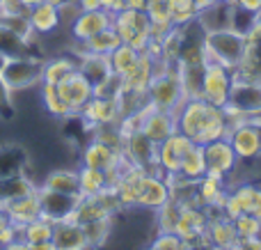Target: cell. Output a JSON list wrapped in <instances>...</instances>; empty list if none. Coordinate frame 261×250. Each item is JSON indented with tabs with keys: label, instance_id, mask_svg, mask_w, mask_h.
Segmentation results:
<instances>
[{
	"label": "cell",
	"instance_id": "obj_48",
	"mask_svg": "<svg viewBox=\"0 0 261 250\" xmlns=\"http://www.w3.org/2000/svg\"><path fill=\"white\" fill-rule=\"evenodd\" d=\"M12 223L9 220V216H7V211H5V207H0V237H3V232H5V228Z\"/></svg>",
	"mask_w": 261,
	"mask_h": 250
},
{
	"label": "cell",
	"instance_id": "obj_38",
	"mask_svg": "<svg viewBox=\"0 0 261 250\" xmlns=\"http://www.w3.org/2000/svg\"><path fill=\"white\" fill-rule=\"evenodd\" d=\"M41 101H44L46 110H48L53 117H60V119H67V117H76L71 113L64 99L60 96L58 92V85H50V83H41Z\"/></svg>",
	"mask_w": 261,
	"mask_h": 250
},
{
	"label": "cell",
	"instance_id": "obj_16",
	"mask_svg": "<svg viewBox=\"0 0 261 250\" xmlns=\"http://www.w3.org/2000/svg\"><path fill=\"white\" fill-rule=\"evenodd\" d=\"M236 110L250 115H261V83L248 78H234V87L229 94V104Z\"/></svg>",
	"mask_w": 261,
	"mask_h": 250
},
{
	"label": "cell",
	"instance_id": "obj_24",
	"mask_svg": "<svg viewBox=\"0 0 261 250\" xmlns=\"http://www.w3.org/2000/svg\"><path fill=\"white\" fill-rule=\"evenodd\" d=\"M53 248L55 250H81V248H87L83 225L76 223V220H71V218L60 220V223H53Z\"/></svg>",
	"mask_w": 261,
	"mask_h": 250
},
{
	"label": "cell",
	"instance_id": "obj_29",
	"mask_svg": "<svg viewBox=\"0 0 261 250\" xmlns=\"http://www.w3.org/2000/svg\"><path fill=\"white\" fill-rule=\"evenodd\" d=\"M32 48H35V41L23 39V37H18L14 30H9L5 23H0V58L3 60L21 58V55H39Z\"/></svg>",
	"mask_w": 261,
	"mask_h": 250
},
{
	"label": "cell",
	"instance_id": "obj_26",
	"mask_svg": "<svg viewBox=\"0 0 261 250\" xmlns=\"http://www.w3.org/2000/svg\"><path fill=\"white\" fill-rule=\"evenodd\" d=\"M21 237L25 248H35V250H55L53 248V223L46 220L44 216L32 223L23 225L21 228Z\"/></svg>",
	"mask_w": 261,
	"mask_h": 250
},
{
	"label": "cell",
	"instance_id": "obj_31",
	"mask_svg": "<svg viewBox=\"0 0 261 250\" xmlns=\"http://www.w3.org/2000/svg\"><path fill=\"white\" fill-rule=\"evenodd\" d=\"M179 174L184 182H199V179L206 174V159H204V147L202 145H193V149L184 156L181 161V168Z\"/></svg>",
	"mask_w": 261,
	"mask_h": 250
},
{
	"label": "cell",
	"instance_id": "obj_13",
	"mask_svg": "<svg viewBox=\"0 0 261 250\" xmlns=\"http://www.w3.org/2000/svg\"><path fill=\"white\" fill-rule=\"evenodd\" d=\"M37 195L41 202V216L50 223H60V220H67L73 214L81 195H67V193H58V191H48V188L39 186L37 188Z\"/></svg>",
	"mask_w": 261,
	"mask_h": 250
},
{
	"label": "cell",
	"instance_id": "obj_19",
	"mask_svg": "<svg viewBox=\"0 0 261 250\" xmlns=\"http://www.w3.org/2000/svg\"><path fill=\"white\" fill-rule=\"evenodd\" d=\"M124 161V154L113 147H108L106 142L94 140L92 138L85 147H83V154H81V165H87V168H96V170H110L115 165H119Z\"/></svg>",
	"mask_w": 261,
	"mask_h": 250
},
{
	"label": "cell",
	"instance_id": "obj_17",
	"mask_svg": "<svg viewBox=\"0 0 261 250\" xmlns=\"http://www.w3.org/2000/svg\"><path fill=\"white\" fill-rule=\"evenodd\" d=\"M113 26V14L106 9H94V12H78V16L71 21L69 32L73 41H85L94 37L96 32Z\"/></svg>",
	"mask_w": 261,
	"mask_h": 250
},
{
	"label": "cell",
	"instance_id": "obj_27",
	"mask_svg": "<svg viewBox=\"0 0 261 250\" xmlns=\"http://www.w3.org/2000/svg\"><path fill=\"white\" fill-rule=\"evenodd\" d=\"M73 44H76V53H78V55H81V53L110 55L119 44H122V37H119L117 30L110 26V28H106V30L96 32V35L90 37V39H85V41H73Z\"/></svg>",
	"mask_w": 261,
	"mask_h": 250
},
{
	"label": "cell",
	"instance_id": "obj_3",
	"mask_svg": "<svg viewBox=\"0 0 261 250\" xmlns=\"http://www.w3.org/2000/svg\"><path fill=\"white\" fill-rule=\"evenodd\" d=\"M245 32L236 28H220V30L204 32V51L206 62H218L234 71L245 53Z\"/></svg>",
	"mask_w": 261,
	"mask_h": 250
},
{
	"label": "cell",
	"instance_id": "obj_7",
	"mask_svg": "<svg viewBox=\"0 0 261 250\" xmlns=\"http://www.w3.org/2000/svg\"><path fill=\"white\" fill-rule=\"evenodd\" d=\"M195 142L190 140L186 133H181L176 129L172 136H167L163 142H158V152H156V163H158V172L161 174H176L181 168L184 156L193 149Z\"/></svg>",
	"mask_w": 261,
	"mask_h": 250
},
{
	"label": "cell",
	"instance_id": "obj_5",
	"mask_svg": "<svg viewBox=\"0 0 261 250\" xmlns=\"http://www.w3.org/2000/svg\"><path fill=\"white\" fill-rule=\"evenodd\" d=\"M113 28L122 37L124 44H130L138 53L147 51L149 41H151V23H149L147 12L124 7L122 12L113 14Z\"/></svg>",
	"mask_w": 261,
	"mask_h": 250
},
{
	"label": "cell",
	"instance_id": "obj_42",
	"mask_svg": "<svg viewBox=\"0 0 261 250\" xmlns=\"http://www.w3.org/2000/svg\"><path fill=\"white\" fill-rule=\"evenodd\" d=\"M234 228L239 232V239L248 237H261V218L252 214H241L239 218H234Z\"/></svg>",
	"mask_w": 261,
	"mask_h": 250
},
{
	"label": "cell",
	"instance_id": "obj_46",
	"mask_svg": "<svg viewBox=\"0 0 261 250\" xmlns=\"http://www.w3.org/2000/svg\"><path fill=\"white\" fill-rule=\"evenodd\" d=\"M101 7L110 14H117L126 7V0H101Z\"/></svg>",
	"mask_w": 261,
	"mask_h": 250
},
{
	"label": "cell",
	"instance_id": "obj_11",
	"mask_svg": "<svg viewBox=\"0 0 261 250\" xmlns=\"http://www.w3.org/2000/svg\"><path fill=\"white\" fill-rule=\"evenodd\" d=\"M58 92L64 99V104L71 108V113L78 115L83 110V106L94 96V85H92L90 78L81 69H76V71H71L67 78H62L58 83Z\"/></svg>",
	"mask_w": 261,
	"mask_h": 250
},
{
	"label": "cell",
	"instance_id": "obj_35",
	"mask_svg": "<svg viewBox=\"0 0 261 250\" xmlns=\"http://www.w3.org/2000/svg\"><path fill=\"white\" fill-rule=\"evenodd\" d=\"M113 223H115V216H106V218H96V220H90V223L83 225L87 248L103 246V243L108 241V237L113 234Z\"/></svg>",
	"mask_w": 261,
	"mask_h": 250
},
{
	"label": "cell",
	"instance_id": "obj_30",
	"mask_svg": "<svg viewBox=\"0 0 261 250\" xmlns=\"http://www.w3.org/2000/svg\"><path fill=\"white\" fill-rule=\"evenodd\" d=\"M78 69L90 78L92 85L101 83L103 78H108L113 73L110 69V58L108 55H96V53H81L78 55Z\"/></svg>",
	"mask_w": 261,
	"mask_h": 250
},
{
	"label": "cell",
	"instance_id": "obj_25",
	"mask_svg": "<svg viewBox=\"0 0 261 250\" xmlns=\"http://www.w3.org/2000/svg\"><path fill=\"white\" fill-rule=\"evenodd\" d=\"M5 211H7L9 220H12L14 225H18V228H23V225L32 223V220L41 218V202H39V195L35 193H30V195H23V197H16V200L7 202L5 205Z\"/></svg>",
	"mask_w": 261,
	"mask_h": 250
},
{
	"label": "cell",
	"instance_id": "obj_53",
	"mask_svg": "<svg viewBox=\"0 0 261 250\" xmlns=\"http://www.w3.org/2000/svg\"><path fill=\"white\" fill-rule=\"evenodd\" d=\"M218 3H231V0H218Z\"/></svg>",
	"mask_w": 261,
	"mask_h": 250
},
{
	"label": "cell",
	"instance_id": "obj_28",
	"mask_svg": "<svg viewBox=\"0 0 261 250\" xmlns=\"http://www.w3.org/2000/svg\"><path fill=\"white\" fill-rule=\"evenodd\" d=\"M197 23L202 26L204 32L208 30H220V28H231L234 26V5L231 3H213L204 12H199Z\"/></svg>",
	"mask_w": 261,
	"mask_h": 250
},
{
	"label": "cell",
	"instance_id": "obj_32",
	"mask_svg": "<svg viewBox=\"0 0 261 250\" xmlns=\"http://www.w3.org/2000/svg\"><path fill=\"white\" fill-rule=\"evenodd\" d=\"M78 69V58L71 55H55L50 60H44V81L41 83H50L58 85L62 78H67L71 71Z\"/></svg>",
	"mask_w": 261,
	"mask_h": 250
},
{
	"label": "cell",
	"instance_id": "obj_20",
	"mask_svg": "<svg viewBox=\"0 0 261 250\" xmlns=\"http://www.w3.org/2000/svg\"><path fill=\"white\" fill-rule=\"evenodd\" d=\"M204 237H206V246H213V248L239 246V232H236V228H234V220L225 218V216L218 214V211L213 216H208Z\"/></svg>",
	"mask_w": 261,
	"mask_h": 250
},
{
	"label": "cell",
	"instance_id": "obj_12",
	"mask_svg": "<svg viewBox=\"0 0 261 250\" xmlns=\"http://www.w3.org/2000/svg\"><path fill=\"white\" fill-rule=\"evenodd\" d=\"M78 117L87 124V129H94L99 124H110L122 119V108H119V99L115 96H92L83 110L78 113Z\"/></svg>",
	"mask_w": 261,
	"mask_h": 250
},
{
	"label": "cell",
	"instance_id": "obj_52",
	"mask_svg": "<svg viewBox=\"0 0 261 250\" xmlns=\"http://www.w3.org/2000/svg\"><path fill=\"white\" fill-rule=\"evenodd\" d=\"M252 26L261 28V9H259V12H254V16H252Z\"/></svg>",
	"mask_w": 261,
	"mask_h": 250
},
{
	"label": "cell",
	"instance_id": "obj_34",
	"mask_svg": "<svg viewBox=\"0 0 261 250\" xmlns=\"http://www.w3.org/2000/svg\"><path fill=\"white\" fill-rule=\"evenodd\" d=\"M25 165V154L16 145H0V179L21 174Z\"/></svg>",
	"mask_w": 261,
	"mask_h": 250
},
{
	"label": "cell",
	"instance_id": "obj_14",
	"mask_svg": "<svg viewBox=\"0 0 261 250\" xmlns=\"http://www.w3.org/2000/svg\"><path fill=\"white\" fill-rule=\"evenodd\" d=\"M227 191H229V182L227 177L220 174L206 172L199 182H195V197H197V205L204 209H211L220 214V205L225 202Z\"/></svg>",
	"mask_w": 261,
	"mask_h": 250
},
{
	"label": "cell",
	"instance_id": "obj_9",
	"mask_svg": "<svg viewBox=\"0 0 261 250\" xmlns=\"http://www.w3.org/2000/svg\"><path fill=\"white\" fill-rule=\"evenodd\" d=\"M204 147V159H206V172L220 174V177H234V172L239 170L241 161L236 156L234 147L227 138H220V140H211Z\"/></svg>",
	"mask_w": 261,
	"mask_h": 250
},
{
	"label": "cell",
	"instance_id": "obj_6",
	"mask_svg": "<svg viewBox=\"0 0 261 250\" xmlns=\"http://www.w3.org/2000/svg\"><path fill=\"white\" fill-rule=\"evenodd\" d=\"M234 87V71L218 62H206L202 71V99L216 108H225L229 104V94Z\"/></svg>",
	"mask_w": 261,
	"mask_h": 250
},
{
	"label": "cell",
	"instance_id": "obj_40",
	"mask_svg": "<svg viewBox=\"0 0 261 250\" xmlns=\"http://www.w3.org/2000/svg\"><path fill=\"white\" fill-rule=\"evenodd\" d=\"M167 9H170V21L174 28L190 26V23H195L199 16V9L195 7L193 0H170Z\"/></svg>",
	"mask_w": 261,
	"mask_h": 250
},
{
	"label": "cell",
	"instance_id": "obj_47",
	"mask_svg": "<svg viewBox=\"0 0 261 250\" xmlns=\"http://www.w3.org/2000/svg\"><path fill=\"white\" fill-rule=\"evenodd\" d=\"M78 9L81 12H94V9H103L101 7V0H76Z\"/></svg>",
	"mask_w": 261,
	"mask_h": 250
},
{
	"label": "cell",
	"instance_id": "obj_23",
	"mask_svg": "<svg viewBox=\"0 0 261 250\" xmlns=\"http://www.w3.org/2000/svg\"><path fill=\"white\" fill-rule=\"evenodd\" d=\"M156 67H158V60L142 53L138 64L130 69L126 76H122V92H142V94H147V87L151 83L153 73H156Z\"/></svg>",
	"mask_w": 261,
	"mask_h": 250
},
{
	"label": "cell",
	"instance_id": "obj_4",
	"mask_svg": "<svg viewBox=\"0 0 261 250\" xmlns=\"http://www.w3.org/2000/svg\"><path fill=\"white\" fill-rule=\"evenodd\" d=\"M0 78L12 92L28 90L32 85H41V81H44V60L39 55L7 58L0 64Z\"/></svg>",
	"mask_w": 261,
	"mask_h": 250
},
{
	"label": "cell",
	"instance_id": "obj_8",
	"mask_svg": "<svg viewBox=\"0 0 261 250\" xmlns=\"http://www.w3.org/2000/svg\"><path fill=\"white\" fill-rule=\"evenodd\" d=\"M156 152L158 145L147 138L142 131H133L128 136H124V159L128 161L130 165H138V168L147 170V172H158V163H156Z\"/></svg>",
	"mask_w": 261,
	"mask_h": 250
},
{
	"label": "cell",
	"instance_id": "obj_39",
	"mask_svg": "<svg viewBox=\"0 0 261 250\" xmlns=\"http://www.w3.org/2000/svg\"><path fill=\"white\" fill-rule=\"evenodd\" d=\"M181 202L170 197L163 207H158L156 214H153V228L156 232H174V225L179 220V214H181Z\"/></svg>",
	"mask_w": 261,
	"mask_h": 250
},
{
	"label": "cell",
	"instance_id": "obj_54",
	"mask_svg": "<svg viewBox=\"0 0 261 250\" xmlns=\"http://www.w3.org/2000/svg\"><path fill=\"white\" fill-rule=\"evenodd\" d=\"M0 64H3V58H0Z\"/></svg>",
	"mask_w": 261,
	"mask_h": 250
},
{
	"label": "cell",
	"instance_id": "obj_22",
	"mask_svg": "<svg viewBox=\"0 0 261 250\" xmlns=\"http://www.w3.org/2000/svg\"><path fill=\"white\" fill-rule=\"evenodd\" d=\"M28 18H30L32 32H35L37 37L53 35V32L62 26V18H60V5H55L53 0H46V3L30 7Z\"/></svg>",
	"mask_w": 261,
	"mask_h": 250
},
{
	"label": "cell",
	"instance_id": "obj_41",
	"mask_svg": "<svg viewBox=\"0 0 261 250\" xmlns=\"http://www.w3.org/2000/svg\"><path fill=\"white\" fill-rule=\"evenodd\" d=\"M90 131H92V138H94V140L106 142L108 147H113V149H117V152L124 149V133H122V129H119V122L99 124V127L90 129Z\"/></svg>",
	"mask_w": 261,
	"mask_h": 250
},
{
	"label": "cell",
	"instance_id": "obj_21",
	"mask_svg": "<svg viewBox=\"0 0 261 250\" xmlns=\"http://www.w3.org/2000/svg\"><path fill=\"white\" fill-rule=\"evenodd\" d=\"M147 170L138 168V165H130L126 161L122 170V177H119L115 193H117L119 202H122L124 209H138V195H140V184H142Z\"/></svg>",
	"mask_w": 261,
	"mask_h": 250
},
{
	"label": "cell",
	"instance_id": "obj_2",
	"mask_svg": "<svg viewBox=\"0 0 261 250\" xmlns=\"http://www.w3.org/2000/svg\"><path fill=\"white\" fill-rule=\"evenodd\" d=\"M179 62H158L156 73L147 87V101L158 110L176 113L181 101L186 99L179 81Z\"/></svg>",
	"mask_w": 261,
	"mask_h": 250
},
{
	"label": "cell",
	"instance_id": "obj_1",
	"mask_svg": "<svg viewBox=\"0 0 261 250\" xmlns=\"http://www.w3.org/2000/svg\"><path fill=\"white\" fill-rule=\"evenodd\" d=\"M176 129L190 138L195 145H206L211 140L227 138L229 124H227L225 110L206 104L202 96L197 99H184L174 113Z\"/></svg>",
	"mask_w": 261,
	"mask_h": 250
},
{
	"label": "cell",
	"instance_id": "obj_15",
	"mask_svg": "<svg viewBox=\"0 0 261 250\" xmlns=\"http://www.w3.org/2000/svg\"><path fill=\"white\" fill-rule=\"evenodd\" d=\"M172 191L167 179L161 172H147L140 184V195H138V209L156 211L158 207H163L170 200Z\"/></svg>",
	"mask_w": 261,
	"mask_h": 250
},
{
	"label": "cell",
	"instance_id": "obj_45",
	"mask_svg": "<svg viewBox=\"0 0 261 250\" xmlns=\"http://www.w3.org/2000/svg\"><path fill=\"white\" fill-rule=\"evenodd\" d=\"M231 5L236 9H241L243 14H252V16H254V12L261 9V0H231Z\"/></svg>",
	"mask_w": 261,
	"mask_h": 250
},
{
	"label": "cell",
	"instance_id": "obj_33",
	"mask_svg": "<svg viewBox=\"0 0 261 250\" xmlns=\"http://www.w3.org/2000/svg\"><path fill=\"white\" fill-rule=\"evenodd\" d=\"M44 188L58 193H67V195H81V186H78V170H53L46 174Z\"/></svg>",
	"mask_w": 261,
	"mask_h": 250
},
{
	"label": "cell",
	"instance_id": "obj_10",
	"mask_svg": "<svg viewBox=\"0 0 261 250\" xmlns=\"http://www.w3.org/2000/svg\"><path fill=\"white\" fill-rule=\"evenodd\" d=\"M227 140L231 142L241 163H257L261 159V127L257 124L245 122L229 129Z\"/></svg>",
	"mask_w": 261,
	"mask_h": 250
},
{
	"label": "cell",
	"instance_id": "obj_37",
	"mask_svg": "<svg viewBox=\"0 0 261 250\" xmlns=\"http://www.w3.org/2000/svg\"><path fill=\"white\" fill-rule=\"evenodd\" d=\"M78 186H81V195H96V193L108 188V179H106L103 170L81 165L78 168Z\"/></svg>",
	"mask_w": 261,
	"mask_h": 250
},
{
	"label": "cell",
	"instance_id": "obj_50",
	"mask_svg": "<svg viewBox=\"0 0 261 250\" xmlns=\"http://www.w3.org/2000/svg\"><path fill=\"white\" fill-rule=\"evenodd\" d=\"M193 3H195V7H197L199 12H204V9H206V7H211V5L216 3V0H193Z\"/></svg>",
	"mask_w": 261,
	"mask_h": 250
},
{
	"label": "cell",
	"instance_id": "obj_51",
	"mask_svg": "<svg viewBox=\"0 0 261 250\" xmlns=\"http://www.w3.org/2000/svg\"><path fill=\"white\" fill-rule=\"evenodd\" d=\"M25 7H35V5H41V3H46V0H21Z\"/></svg>",
	"mask_w": 261,
	"mask_h": 250
},
{
	"label": "cell",
	"instance_id": "obj_43",
	"mask_svg": "<svg viewBox=\"0 0 261 250\" xmlns=\"http://www.w3.org/2000/svg\"><path fill=\"white\" fill-rule=\"evenodd\" d=\"M149 246L153 250H181L184 248V241H181L179 234L174 232H156V237L149 241Z\"/></svg>",
	"mask_w": 261,
	"mask_h": 250
},
{
	"label": "cell",
	"instance_id": "obj_18",
	"mask_svg": "<svg viewBox=\"0 0 261 250\" xmlns=\"http://www.w3.org/2000/svg\"><path fill=\"white\" fill-rule=\"evenodd\" d=\"M140 131H142L147 138H151V140L158 145V142H163L167 136H172V133L176 131L174 113L158 110V108H153L151 104H147V113H144V119H142Z\"/></svg>",
	"mask_w": 261,
	"mask_h": 250
},
{
	"label": "cell",
	"instance_id": "obj_49",
	"mask_svg": "<svg viewBox=\"0 0 261 250\" xmlns=\"http://www.w3.org/2000/svg\"><path fill=\"white\" fill-rule=\"evenodd\" d=\"M147 5H149V0H126V7L130 9H147Z\"/></svg>",
	"mask_w": 261,
	"mask_h": 250
},
{
	"label": "cell",
	"instance_id": "obj_36",
	"mask_svg": "<svg viewBox=\"0 0 261 250\" xmlns=\"http://www.w3.org/2000/svg\"><path fill=\"white\" fill-rule=\"evenodd\" d=\"M140 55H142V53H138V51H135L130 44H124V41H122V44H119L117 48H115L113 53L108 55V58H110V69H113V73H117L119 78L126 76L130 69H133L135 64H138Z\"/></svg>",
	"mask_w": 261,
	"mask_h": 250
},
{
	"label": "cell",
	"instance_id": "obj_44",
	"mask_svg": "<svg viewBox=\"0 0 261 250\" xmlns=\"http://www.w3.org/2000/svg\"><path fill=\"white\" fill-rule=\"evenodd\" d=\"M14 106H12V90L5 85V81L0 78V115H12Z\"/></svg>",
	"mask_w": 261,
	"mask_h": 250
}]
</instances>
